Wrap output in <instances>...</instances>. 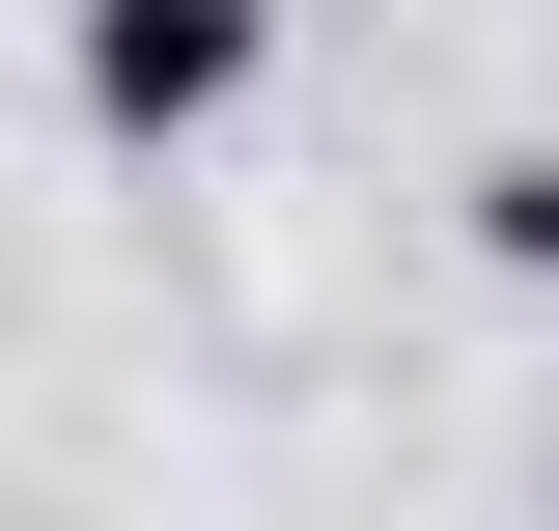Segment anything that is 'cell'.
<instances>
[{"instance_id":"cell-1","label":"cell","mask_w":559,"mask_h":531,"mask_svg":"<svg viewBox=\"0 0 559 531\" xmlns=\"http://www.w3.org/2000/svg\"><path fill=\"white\" fill-rule=\"evenodd\" d=\"M57 84H84L112 140H224V113L280 84V0H84V28H57Z\"/></svg>"},{"instance_id":"cell-2","label":"cell","mask_w":559,"mask_h":531,"mask_svg":"<svg viewBox=\"0 0 559 531\" xmlns=\"http://www.w3.org/2000/svg\"><path fill=\"white\" fill-rule=\"evenodd\" d=\"M476 252H503V280H559V140H503V168H476Z\"/></svg>"},{"instance_id":"cell-3","label":"cell","mask_w":559,"mask_h":531,"mask_svg":"<svg viewBox=\"0 0 559 531\" xmlns=\"http://www.w3.org/2000/svg\"><path fill=\"white\" fill-rule=\"evenodd\" d=\"M532 531H559V504H532Z\"/></svg>"}]
</instances>
